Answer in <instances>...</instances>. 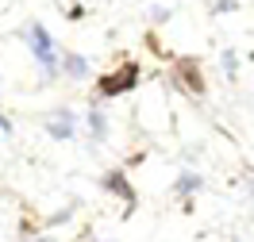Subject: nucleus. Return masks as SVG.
Instances as JSON below:
<instances>
[{"instance_id": "1", "label": "nucleus", "mask_w": 254, "mask_h": 242, "mask_svg": "<svg viewBox=\"0 0 254 242\" xmlns=\"http://www.w3.org/2000/svg\"><path fill=\"white\" fill-rule=\"evenodd\" d=\"M139 77H143L139 62H135V58H124V62L116 65V69H108V73H100V77H96V85H93V97H96V100L124 97V93H131V89L139 85Z\"/></svg>"}, {"instance_id": "2", "label": "nucleus", "mask_w": 254, "mask_h": 242, "mask_svg": "<svg viewBox=\"0 0 254 242\" xmlns=\"http://www.w3.org/2000/svg\"><path fill=\"white\" fill-rule=\"evenodd\" d=\"M170 77H174V85H177V89H185L189 97H204V93H208L204 65H200V58H196V54H181V58H174Z\"/></svg>"}, {"instance_id": "3", "label": "nucleus", "mask_w": 254, "mask_h": 242, "mask_svg": "<svg viewBox=\"0 0 254 242\" xmlns=\"http://www.w3.org/2000/svg\"><path fill=\"white\" fill-rule=\"evenodd\" d=\"M27 47H31L35 62L43 65V73H47V77H58V47H54L50 31L39 19H31V27H27Z\"/></svg>"}, {"instance_id": "4", "label": "nucleus", "mask_w": 254, "mask_h": 242, "mask_svg": "<svg viewBox=\"0 0 254 242\" xmlns=\"http://www.w3.org/2000/svg\"><path fill=\"white\" fill-rule=\"evenodd\" d=\"M73 127H77V119H73L69 108H54V112L47 115V131H50V139H58V143H69V139H73Z\"/></svg>"}, {"instance_id": "5", "label": "nucleus", "mask_w": 254, "mask_h": 242, "mask_svg": "<svg viewBox=\"0 0 254 242\" xmlns=\"http://www.w3.org/2000/svg\"><path fill=\"white\" fill-rule=\"evenodd\" d=\"M100 185H104L108 193H116L120 200H127L131 208H135V189H131V181H127V173H124V169H108ZM131 208H127V211H131Z\"/></svg>"}, {"instance_id": "6", "label": "nucleus", "mask_w": 254, "mask_h": 242, "mask_svg": "<svg viewBox=\"0 0 254 242\" xmlns=\"http://www.w3.org/2000/svg\"><path fill=\"white\" fill-rule=\"evenodd\" d=\"M58 73H65V77L73 81H85V73H89V62L81 58V54H73V50H58Z\"/></svg>"}, {"instance_id": "7", "label": "nucleus", "mask_w": 254, "mask_h": 242, "mask_svg": "<svg viewBox=\"0 0 254 242\" xmlns=\"http://www.w3.org/2000/svg\"><path fill=\"white\" fill-rule=\"evenodd\" d=\"M89 131H93V143H104L108 139V119H104V112H89Z\"/></svg>"}, {"instance_id": "8", "label": "nucleus", "mask_w": 254, "mask_h": 242, "mask_svg": "<svg viewBox=\"0 0 254 242\" xmlns=\"http://www.w3.org/2000/svg\"><path fill=\"white\" fill-rule=\"evenodd\" d=\"M200 185H204V181L196 177V173H181V177H177V193H196V189H200Z\"/></svg>"}, {"instance_id": "9", "label": "nucleus", "mask_w": 254, "mask_h": 242, "mask_svg": "<svg viewBox=\"0 0 254 242\" xmlns=\"http://www.w3.org/2000/svg\"><path fill=\"white\" fill-rule=\"evenodd\" d=\"M58 8H65L69 23H81V19H85V4H73V0H58Z\"/></svg>"}, {"instance_id": "10", "label": "nucleus", "mask_w": 254, "mask_h": 242, "mask_svg": "<svg viewBox=\"0 0 254 242\" xmlns=\"http://www.w3.org/2000/svg\"><path fill=\"white\" fill-rule=\"evenodd\" d=\"M146 50H150V54H158V58H166V47H162V39L154 31H146Z\"/></svg>"}, {"instance_id": "11", "label": "nucleus", "mask_w": 254, "mask_h": 242, "mask_svg": "<svg viewBox=\"0 0 254 242\" xmlns=\"http://www.w3.org/2000/svg\"><path fill=\"white\" fill-rule=\"evenodd\" d=\"M212 12H216V16H223V12H239V0H216Z\"/></svg>"}, {"instance_id": "12", "label": "nucleus", "mask_w": 254, "mask_h": 242, "mask_svg": "<svg viewBox=\"0 0 254 242\" xmlns=\"http://www.w3.org/2000/svg\"><path fill=\"white\" fill-rule=\"evenodd\" d=\"M223 69L235 77V50H223Z\"/></svg>"}, {"instance_id": "13", "label": "nucleus", "mask_w": 254, "mask_h": 242, "mask_svg": "<svg viewBox=\"0 0 254 242\" xmlns=\"http://www.w3.org/2000/svg\"><path fill=\"white\" fill-rule=\"evenodd\" d=\"M166 16H170V8H154V12H150V19H154V23H166Z\"/></svg>"}, {"instance_id": "14", "label": "nucleus", "mask_w": 254, "mask_h": 242, "mask_svg": "<svg viewBox=\"0 0 254 242\" xmlns=\"http://www.w3.org/2000/svg\"><path fill=\"white\" fill-rule=\"evenodd\" d=\"M89 242H100V239H89Z\"/></svg>"}]
</instances>
